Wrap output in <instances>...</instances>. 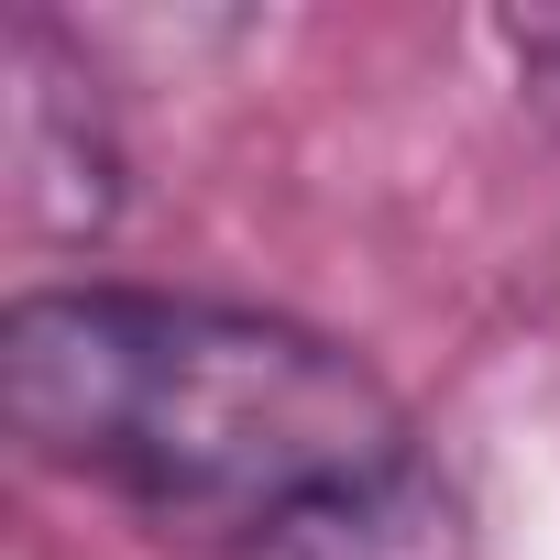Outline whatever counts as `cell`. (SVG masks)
<instances>
[{
	"mask_svg": "<svg viewBox=\"0 0 560 560\" xmlns=\"http://www.w3.org/2000/svg\"><path fill=\"white\" fill-rule=\"evenodd\" d=\"M12 440L187 560H440L451 483L396 385L308 319L34 287L0 319Z\"/></svg>",
	"mask_w": 560,
	"mask_h": 560,
	"instance_id": "obj_1",
	"label": "cell"
},
{
	"mask_svg": "<svg viewBox=\"0 0 560 560\" xmlns=\"http://www.w3.org/2000/svg\"><path fill=\"white\" fill-rule=\"evenodd\" d=\"M505 56L538 67V78L560 89V12H516V23H505Z\"/></svg>",
	"mask_w": 560,
	"mask_h": 560,
	"instance_id": "obj_3",
	"label": "cell"
},
{
	"mask_svg": "<svg viewBox=\"0 0 560 560\" xmlns=\"http://www.w3.org/2000/svg\"><path fill=\"white\" fill-rule=\"evenodd\" d=\"M89 89L100 78L67 56V34L45 12H23L12 23V176H23L34 231H100L121 198V143Z\"/></svg>",
	"mask_w": 560,
	"mask_h": 560,
	"instance_id": "obj_2",
	"label": "cell"
}]
</instances>
